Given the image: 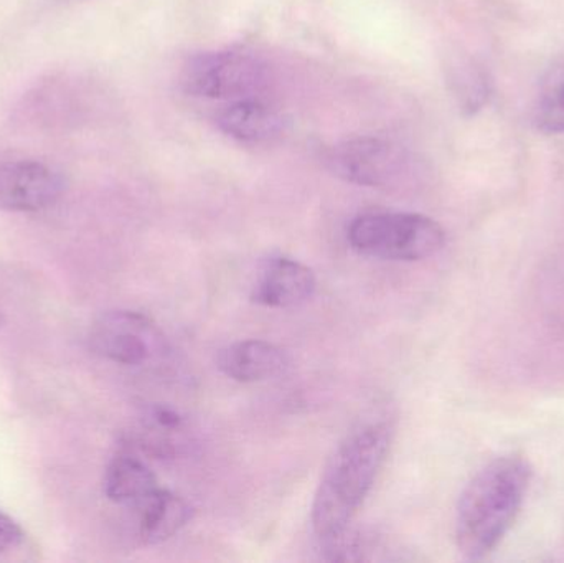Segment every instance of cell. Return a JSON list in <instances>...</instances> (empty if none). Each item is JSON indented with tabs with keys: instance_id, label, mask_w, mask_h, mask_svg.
Wrapping results in <instances>:
<instances>
[{
	"instance_id": "obj_14",
	"label": "cell",
	"mask_w": 564,
	"mask_h": 563,
	"mask_svg": "<svg viewBox=\"0 0 564 563\" xmlns=\"http://www.w3.org/2000/svg\"><path fill=\"white\" fill-rule=\"evenodd\" d=\"M535 124L546 134L564 132V55L543 76L536 96Z\"/></svg>"
},
{
	"instance_id": "obj_12",
	"label": "cell",
	"mask_w": 564,
	"mask_h": 563,
	"mask_svg": "<svg viewBox=\"0 0 564 563\" xmlns=\"http://www.w3.org/2000/svg\"><path fill=\"white\" fill-rule=\"evenodd\" d=\"M217 124L225 134L240 142H270L282 132V116L263 98L241 99L221 109Z\"/></svg>"
},
{
	"instance_id": "obj_15",
	"label": "cell",
	"mask_w": 564,
	"mask_h": 563,
	"mask_svg": "<svg viewBox=\"0 0 564 563\" xmlns=\"http://www.w3.org/2000/svg\"><path fill=\"white\" fill-rule=\"evenodd\" d=\"M454 85H456L457 96L463 102V108L467 111H476L486 102L489 85H487L486 76L480 75L473 66H463L457 69L454 75Z\"/></svg>"
},
{
	"instance_id": "obj_11",
	"label": "cell",
	"mask_w": 564,
	"mask_h": 563,
	"mask_svg": "<svg viewBox=\"0 0 564 563\" xmlns=\"http://www.w3.org/2000/svg\"><path fill=\"white\" fill-rule=\"evenodd\" d=\"M138 534L144 544L158 545L177 535L192 521L194 509L182 496L159 488L134 509Z\"/></svg>"
},
{
	"instance_id": "obj_13",
	"label": "cell",
	"mask_w": 564,
	"mask_h": 563,
	"mask_svg": "<svg viewBox=\"0 0 564 563\" xmlns=\"http://www.w3.org/2000/svg\"><path fill=\"white\" fill-rule=\"evenodd\" d=\"M187 445L185 422L178 412L164 405L145 410L129 448L139 450L155 459H172Z\"/></svg>"
},
{
	"instance_id": "obj_6",
	"label": "cell",
	"mask_w": 564,
	"mask_h": 563,
	"mask_svg": "<svg viewBox=\"0 0 564 563\" xmlns=\"http://www.w3.org/2000/svg\"><path fill=\"white\" fill-rule=\"evenodd\" d=\"M91 343L96 353L119 366L139 367L167 354L161 327L135 311H111L96 321Z\"/></svg>"
},
{
	"instance_id": "obj_4",
	"label": "cell",
	"mask_w": 564,
	"mask_h": 563,
	"mask_svg": "<svg viewBox=\"0 0 564 563\" xmlns=\"http://www.w3.org/2000/svg\"><path fill=\"white\" fill-rule=\"evenodd\" d=\"M181 85L197 98L234 102L263 98L270 86V73L267 65L247 53L207 52L185 63Z\"/></svg>"
},
{
	"instance_id": "obj_8",
	"label": "cell",
	"mask_w": 564,
	"mask_h": 563,
	"mask_svg": "<svg viewBox=\"0 0 564 563\" xmlns=\"http://www.w3.org/2000/svg\"><path fill=\"white\" fill-rule=\"evenodd\" d=\"M317 290V278L307 264L289 257H270L258 268L251 301L271 310L307 303Z\"/></svg>"
},
{
	"instance_id": "obj_3",
	"label": "cell",
	"mask_w": 564,
	"mask_h": 563,
	"mask_svg": "<svg viewBox=\"0 0 564 563\" xmlns=\"http://www.w3.org/2000/svg\"><path fill=\"white\" fill-rule=\"evenodd\" d=\"M347 240L357 253L390 261H421L446 243V231L433 218L410 212H370L348 225Z\"/></svg>"
},
{
	"instance_id": "obj_10",
	"label": "cell",
	"mask_w": 564,
	"mask_h": 563,
	"mask_svg": "<svg viewBox=\"0 0 564 563\" xmlns=\"http://www.w3.org/2000/svg\"><path fill=\"white\" fill-rule=\"evenodd\" d=\"M159 488L158 476L129 446H124L106 468L105 495L115 505L138 509Z\"/></svg>"
},
{
	"instance_id": "obj_16",
	"label": "cell",
	"mask_w": 564,
	"mask_h": 563,
	"mask_svg": "<svg viewBox=\"0 0 564 563\" xmlns=\"http://www.w3.org/2000/svg\"><path fill=\"white\" fill-rule=\"evenodd\" d=\"M23 541L22 529L9 516L0 512V552L15 549Z\"/></svg>"
},
{
	"instance_id": "obj_5",
	"label": "cell",
	"mask_w": 564,
	"mask_h": 563,
	"mask_svg": "<svg viewBox=\"0 0 564 563\" xmlns=\"http://www.w3.org/2000/svg\"><path fill=\"white\" fill-rule=\"evenodd\" d=\"M406 152L380 138L347 139L328 151L327 167L341 181L361 187L393 191L408 172Z\"/></svg>"
},
{
	"instance_id": "obj_7",
	"label": "cell",
	"mask_w": 564,
	"mask_h": 563,
	"mask_svg": "<svg viewBox=\"0 0 564 563\" xmlns=\"http://www.w3.org/2000/svg\"><path fill=\"white\" fill-rule=\"evenodd\" d=\"M65 192V178L39 161L0 162V210L40 212Z\"/></svg>"
},
{
	"instance_id": "obj_2",
	"label": "cell",
	"mask_w": 564,
	"mask_h": 563,
	"mask_svg": "<svg viewBox=\"0 0 564 563\" xmlns=\"http://www.w3.org/2000/svg\"><path fill=\"white\" fill-rule=\"evenodd\" d=\"M532 473L523 456L507 455L474 476L457 505L456 542L464 557L480 561L496 551L520 515Z\"/></svg>"
},
{
	"instance_id": "obj_9",
	"label": "cell",
	"mask_w": 564,
	"mask_h": 563,
	"mask_svg": "<svg viewBox=\"0 0 564 563\" xmlns=\"http://www.w3.org/2000/svg\"><path fill=\"white\" fill-rule=\"evenodd\" d=\"M218 369L240 383L264 382L288 372L289 354L276 344L261 339L238 340L218 354Z\"/></svg>"
},
{
	"instance_id": "obj_1",
	"label": "cell",
	"mask_w": 564,
	"mask_h": 563,
	"mask_svg": "<svg viewBox=\"0 0 564 563\" xmlns=\"http://www.w3.org/2000/svg\"><path fill=\"white\" fill-rule=\"evenodd\" d=\"M393 442L387 422L360 423L345 435L322 473L311 509L312 531L321 541L348 529L373 489Z\"/></svg>"
}]
</instances>
